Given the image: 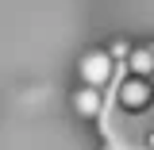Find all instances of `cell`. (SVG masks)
<instances>
[{"label": "cell", "instance_id": "obj_4", "mask_svg": "<svg viewBox=\"0 0 154 150\" xmlns=\"http://www.w3.org/2000/svg\"><path fill=\"white\" fill-rule=\"evenodd\" d=\"M127 69H131V77H146V81H150V73H154V50H146V46L131 50V54H127Z\"/></svg>", "mask_w": 154, "mask_h": 150}, {"label": "cell", "instance_id": "obj_2", "mask_svg": "<svg viewBox=\"0 0 154 150\" xmlns=\"http://www.w3.org/2000/svg\"><path fill=\"white\" fill-rule=\"evenodd\" d=\"M81 81L89 85V89H104L108 81H112V73H116V66L108 62V54L104 50H89V54L81 58Z\"/></svg>", "mask_w": 154, "mask_h": 150}, {"label": "cell", "instance_id": "obj_5", "mask_svg": "<svg viewBox=\"0 0 154 150\" xmlns=\"http://www.w3.org/2000/svg\"><path fill=\"white\" fill-rule=\"evenodd\" d=\"M131 50H135V46L127 42V38H116V42L108 46V50H104V54H108V62L116 66V62H127V54H131Z\"/></svg>", "mask_w": 154, "mask_h": 150}, {"label": "cell", "instance_id": "obj_1", "mask_svg": "<svg viewBox=\"0 0 154 150\" xmlns=\"http://www.w3.org/2000/svg\"><path fill=\"white\" fill-rule=\"evenodd\" d=\"M116 104H119V112H131V115H139V112H146L154 104V85L146 81V77H123L119 85H116Z\"/></svg>", "mask_w": 154, "mask_h": 150}, {"label": "cell", "instance_id": "obj_6", "mask_svg": "<svg viewBox=\"0 0 154 150\" xmlns=\"http://www.w3.org/2000/svg\"><path fill=\"white\" fill-rule=\"evenodd\" d=\"M150 77H154V73H150Z\"/></svg>", "mask_w": 154, "mask_h": 150}, {"label": "cell", "instance_id": "obj_3", "mask_svg": "<svg viewBox=\"0 0 154 150\" xmlns=\"http://www.w3.org/2000/svg\"><path fill=\"white\" fill-rule=\"evenodd\" d=\"M73 112L77 115H96V112H100V89L81 85V89L73 93Z\"/></svg>", "mask_w": 154, "mask_h": 150}]
</instances>
